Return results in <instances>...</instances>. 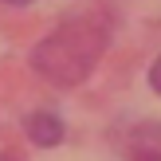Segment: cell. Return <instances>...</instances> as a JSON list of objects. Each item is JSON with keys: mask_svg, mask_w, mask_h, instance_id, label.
I'll use <instances>...</instances> for the list:
<instances>
[{"mask_svg": "<svg viewBox=\"0 0 161 161\" xmlns=\"http://www.w3.org/2000/svg\"><path fill=\"white\" fill-rule=\"evenodd\" d=\"M4 4H31V0H4Z\"/></svg>", "mask_w": 161, "mask_h": 161, "instance_id": "cell-5", "label": "cell"}, {"mask_svg": "<svg viewBox=\"0 0 161 161\" xmlns=\"http://www.w3.org/2000/svg\"><path fill=\"white\" fill-rule=\"evenodd\" d=\"M24 130H28V138L36 142V146H59L63 142V122L55 114H47V110H36V114L24 122Z\"/></svg>", "mask_w": 161, "mask_h": 161, "instance_id": "cell-2", "label": "cell"}, {"mask_svg": "<svg viewBox=\"0 0 161 161\" xmlns=\"http://www.w3.org/2000/svg\"><path fill=\"white\" fill-rule=\"evenodd\" d=\"M106 43H110V24L94 12H83L75 20H63L43 43H36L31 67L59 86H75L94 71Z\"/></svg>", "mask_w": 161, "mask_h": 161, "instance_id": "cell-1", "label": "cell"}, {"mask_svg": "<svg viewBox=\"0 0 161 161\" xmlns=\"http://www.w3.org/2000/svg\"><path fill=\"white\" fill-rule=\"evenodd\" d=\"M149 86H153V91L161 94V55L153 59V67H149Z\"/></svg>", "mask_w": 161, "mask_h": 161, "instance_id": "cell-4", "label": "cell"}, {"mask_svg": "<svg viewBox=\"0 0 161 161\" xmlns=\"http://www.w3.org/2000/svg\"><path fill=\"white\" fill-rule=\"evenodd\" d=\"M130 161H161V126H142V130H134Z\"/></svg>", "mask_w": 161, "mask_h": 161, "instance_id": "cell-3", "label": "cell"}]
</instances>
